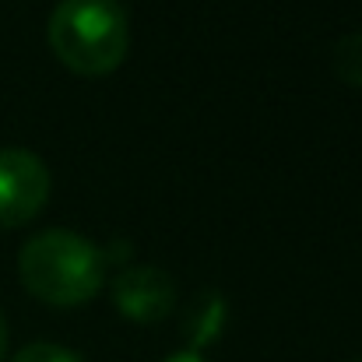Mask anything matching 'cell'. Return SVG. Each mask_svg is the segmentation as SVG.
Instances as JSON below:
<instances>
[{"instance_id": "cell-1", "label": "cell", "mask_w": 362, "mask_h": 362, "mask_svg": "<svg viewBox=\"0 0 362 362\" xmlns=\"http://www.w3.org/2000/svg\"><path fill=\"white\" fill-rule=\"evenodd\" d=\"M21 285L53 306L88 303L106 281V257L92 240L71 229H42L18 253Z\"/></svg>"}, {"instance_id": "cell-2", "label": "cell", "mask_w": 362, "mask_h": 362, "mask_svg": "<svg viewBox=\"0 0 362 362\" xmlns=\"http://www.w3.org/2000/svg\"><path fill=\"white\" fill-rule=\"evenodd\" d=\"M46 35L53 53L78 74H110L130 49V21L120 0H57Z\"/></svg>"}, {"instance_id": "cell-3", "label": "cell", "mask_w": 362, "mask_h": 362, "mask_svg": "<svg viewBox=\"0 0 362 362\" xmlns=\"http://www.w3.org/2000/svg\"><path fill=\"white\" fill-rule=\"evenodd\" d=\"M49 197V169L28 148H0V229L25 226Z\"/></svg>"}, {"instance_id": "cell-4", "label": "cell", "mask_w": 362, "mask_h": 362, "mask_svg": "<svg viewBox=\"0 0 362 362\" xmlns=\"http://www.w3.org/2000/svg\"><path fill=\"white\" fill-rule=\"evenodd\" d=\"M113 303L127 320L155 324L176 306V281L158 264H127L113 278Z\"/></svg>"}, {"instance_id": "cell-5", "label": "cell", "mask_w": 362, "mask_h": 362, "mask_svg": "<svg viewBox=\"0 0 362 362\" xmlns=\"http://www.w3.org/2000/svg\"><path fill=\"white\" fill-rule=\"evenodd\" d=\"M222 324H226V299L215 288H201L187 303V313H183V334H187V341L201 349L211 338H218Z\"/></svg>"}, {"instance_id": "cell-6", "label": "cell", "mask_w": 362, "mask_h": 362, "mask_svg": "<svg viewBox=\"0 0 362 362\" xmlns=\"http://www.w3.org/2000/svg\"><path fill=\"white\" fill-rule=\"evenodd\" d=\"M331 67L341 81L362 88V32H349L331 46Z\"/></svg>"}, {"instance_id": "cell-7", "label": "cell", "mask_w": 362, "mask_h": 362, "mask_svg": "<svg viewBox=\"0 0 362 362\" xmlns=\"http://www.w3.org/2000/svg\"><path fill=\"white\" fill-rule=\"evenodd\" d=\"M11 362H81V359L71 349L57 345V341H32L18 356H11Z\"/></svg>"}, {"instance_id": "cell-8", "label": "cell", "mask_w": 362, "mask_h": 362, "mask_svg": "<svg viewBox=\"0 0 362 362\" xmlns=\"http://www.w3.org/2000/svg\"><path fill=\"white\" fill-rule=\"evenodd\" d=\"M162 362H208L197 349H183V352H173V356H165Z\"/></svg>"}, {"instance_id": "cell-9", "label": "cell", "mask_w": 362, "mask_h": 362, "mask_svg": "<svg viewBox=\"0 0 362 362\" xmlns=\"http://www.w3.org/2000/svg\"><path fill=\"white\" fill-rule=\"evenodd\" d=\"M4 349H7V320L0 313V356H4Z\"/></svg>"}]
</instances>
